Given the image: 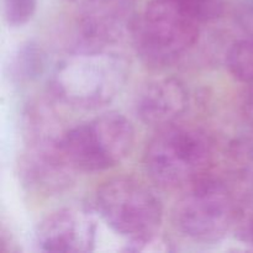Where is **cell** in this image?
<instances>
[{
	"instance_id": "cell-1",
	"label": "cell",
	"mask_w": 253,
	"mask_h": 253,
	"mask_svg": "<svg viewBox=\"0 0 253 253\" xmlns=\"http://www.w3.org/2000/svg\"><path fill=\"white\" fill-rule=\"evenodd\" d=\"M128 78L127 59L105 48L74 46L54 67L49 91L54 101L78 110L110 104Z\"/></svg>"
},
{
	"instance_id": "cell-2",
	"label": "cell",
	"mask_w": 253,
	"mask_h": 253,
	"mask_svg": "<svg viewBox=\"0 0 253 253\" xmlns=\"http://www.w3.org/2000/svg\"><path fill=\"white\" fill-rule=\"evenodd\" d=\"M215 142L197 125L180 121L151 138L143 155V167L151 182L163 189L184 190L210 175Z\"/></svg>"
},
{
	"instance_id": "cell-3",
	"label": "cell",
	"mask_w": 253,
	"mask_h": 253,
	"mask_svg": "<svg viewBox=\"0 0 253 253\" xmlns=\"http://www.w3.org/2000/svg\"><path fill=\"white\" fill-rule=\"evenodd\" d=\"M94 207L115 234L128 241V251H146L163 221V204L157 193L133 177H116L98 188Z\"/></svg>"
},
{
	"instance_id": "cell-4",
	"label": "cell",
	"mask_w": 253,
	"mask_h": 253,
	"mask_svg": "<svg viewBox=\"0 0 253 253\" xmlns=\"http://www.w3.org/2000/svg\"><path fill=\"white\" fill-rule=\"evenodd\" d=\"M240 199L230 183L208 175L183 190L172 210V222L185 239L216 244L236 226Z\"/></svg>"
},
{
	"instance_id": "cell-5",
	"label": "cell",
	"mask_w": 253,
	"mask_h": 253,
	"mask_svg": "<svg viewBox=\"0 0 253 253\" xmlns=\"http://www.w3.org/2000/svg\"><path fill=\"white\" fill-rule=\"evenodd\" d=\"M200 25L172 0H151L138 14L130 36L136 53L146 66L166 68L195 46Z\"/></svg>"
},
{
	"instance_id": "cell-6",
	"label": "cell",
	"mask_w": 253,
	"mask_h": 253,
	"mask_svg": "<svg viewBox=\"0 0 253 253\" xmlns=\"http://www.w3.org/2000/svg\"><path fill=\"white\" fill-rule=\"evenodd\" d=\"M132 123L118 111H108L67 128L62 151L78 173H98L120 165L135 145Z\"/></svg>"
},
{
	"instance_id": "cell-7",
	"label": "cell",
	"mask_w": 253,
	"mask_h": 253,
	"mask_svg": "<svg viewBox=\"0 0 253 253\" xmlns=\"http://www.w3.org/2000/svg\"><path fill=\"white\" fill-rule=\"evenodd\" d=\"M63 135L24 140V148L17 160V175L22 188L29 193L52 197L73 185L78 172L62 151Z\"/></svg>"
},
{
	"instance_id": "cell-8",
	"label": "cell",
	"mask_w": 253,
	"mask_h": 253,
	"mask_svg": "<svg viewBox=\"0 0 253 253\" xmlns=\"http://www.w3.org/2000/svg\"><path fill=\"white\" fill-rule=\"evenodd\" d=\"M137 0H83L76 20V46L105 48L131 35Z\"/></svg>"
},
{
	"instance_id": "cell-9",
	"label": "cell",
	"mask_w": 253,
	"mask_h": 253,
	"mask_svg": "<svg viewBox=\"0 0 253 253\" xmlns=\"http://www.w3.org/2000/svg\"><path fill=\"white\" fill-rule=\"evenodd\" d=\"M96 242V225L83 208L64 207L49 212L35 229L34 245L40 252L86 253Z\"/></svg>"
},
{
	"instance_id": "cell-10",
	"label": "cell",
	"mask_w": 253,
	"mask_h": 253,
	"mask_svg": "<svg viewBox=\"0 0 253 253\" xmlns=\"http://www.w3.org/2000/svg\"><path fill=\"white\" fill-rule=\"evenodd\" d=\"M189 105V94L178 78L153 79L141 86L133 101L138 120L151 127L162 128L178 123Z\"/></svg>"
},
{
	"instance_id": "cell-11",
	"label": "cell",
	"mask_w": 253,
	"mask_h": 253,
	"mask_svg": "<svg viewBox=\"0 0 253 253\" xmlns=\"http://www.w3.org/2000/svg\"><path fill=\"white\" fill-rule=\"evenodd\" d=\"M230 185L245 204L253 203V133L234 138L226 151Z\"/></svg>"
},
{
	"instance_id": "cell-12",
	"label": "cell",
	"mask_w": 253,
	"mask_h": 253,
	"mask_svg": "<svg viewBox=\"0 0 253 253\" xmlns=\"http://www.w3.org/2000/svg\"><path fill=\"white\" fill-rule=\"evenodd\" d=\"M46 67L47 54L43 47L35 40H27L10 54L6 74L15 85H26L37 81L44 73Z\"/></svg>"
},
{
	"instance_id": "cell-13",
	"label": "cell",
	"mask_w": 253,
	"mask_h": 253,
	"mask_svg": "<svg viewBox=\"0 0 253 253\" xmlns=\"http://www.w3.org/2000/svg\"><path fill=\"white\" fill-rule=\"evenodd\" d=\"M226 66L236 81L253 85V36L244 34L230 46L226 53Z\"/></svg>"
},
{
	"instance_id": "cell-14",
	"label": "cell",
	"mask_w": 253,
	"mask_h": 253,
	"mask_svg": "<svg viewBox=\"0 0 253 253\" xmlns=\"http://www.w3.org/2000/svg\"><path fill=\"white\" fill-rule=\"evenodd\" d=\"M199 24L221 19L225 14V0H172Z\"/></svg>"
},
{
	"instance_id": "cell-15",
	"label": "cell",
	"mask_w": 253,
	"mask_h": 253,
	"mask_svg": "<svg viewBox=\"0 0 253 253\" xmlns=\"http://www.w3.org/2000/svg\"><path fill=\"white\" fill-rule=\"evenodd\" d=\"M39 0H2L4 19L9 27H22L36 14Z\"/></svg>"
},
{
	"instance_id": "cell-16",
	"label": "cell",
	"mask_w": 253,
	"mask_h": 253,
	"mask_svg": "<svg viewBox=\"0 0 253 253\" xmlns=\"http://www.w3.org/2000/svg\"><path fill=\"white\" fill-rule=\"evenodd\" d=\"M236 227L239 239L245 244L253 246V203L249 205L247 210L242 209Z\"/></svg>"
},
{
	"instance_id": "cell-17",
	"label": "cell",
	"mask_w": 253,
	"mask_h": 253,
	"mask_svg": "<svg viewBox=\"0 0 253 253\" xmlns=\"http://www.w3.org/2000/svg\"><path fill=\"white\" fill-rule=\"evenodd\" d=\"M240 114L249 127L250 132L253 133V85H250V89L244 94L240 103Z\"/></svg>"
},
{
	"instance_id": "cell-18",
	"label": "cell",
	"mask_w": 253,
	"mask_h": 253,
	"mask_svg": "<svg viewBox=\"0 0 253 253\" xmlns=\"http://www.w3.org/2000/svg\"><path fill=\"white\" fill-rule=\"evenodd\" d=\"M241 27L244 29V34H249L253 36V7L246 10L242 14Z\"/></svg>"
},
{
	"instance_id": "cell-19",
	"label": "cell",
	"mask_w": 253,
	"mask_h": 253,
	"mask_svg": "<svg viewBox=\"0 0 253 253\" xmlns=\"http://www.w3.org/2000/svg\"><path fill=\"white\" fill-rule=\"evenodd\" d=\"M67 1H74V0H67Z\"/></svg>"
}]
</instances>
